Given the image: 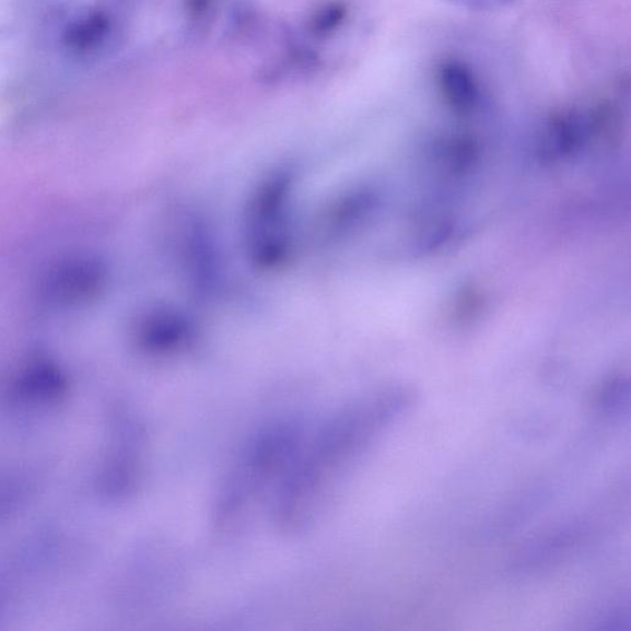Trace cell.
<instances>
[{"label": "cell", "mask_w": 631, "mask_h": 631, "mask_svg": "<svg viewBox=\"0 0 631 631\" xmlns=\"http://www.w3.org/2000/svg\"><path fill=\"white\" fill-rule=\"evenodd\" d=\"M112 22L103 11H89L75 15L67 23L63 43L75 54H89L101 47L109 37Z\"/></svg>", "instance_id": "obj_4"}, {"label": "cell", "mask_w": 631, "mask_h": 631, "mask_svg": "<svg viewBox=\"0 0 631 631\" xmlns=\"http://www.w3.org/2000/svg\"><path fill=\"white\" fill-rule=\"evenodd\" d=\"M301 434L297 423L281 420L250 436L219 484L211 513L213 531L219 536L238 531L269 493L277 496L304 442Z\"/></svg>", "instance_id": "obj_2"}, {"label": "cell", "mask_w": 631, "mask_h": 631, "mask_svg": "<svg viewBox=\"0 0 631 631\" xmlns=\"http://www.w3.org/2000/svg\"><path fill=\"white\" fill-rule=\"evenodd\" d=\"M411 401L406 390L365 397L346 406L309 442L304 441L274 499L278 529L296 536L313 528L352 466Z\"/></svg>", "instance_id": "obj_1"}, {"label": "cell", "mask_w": 631, "mask_h": 631, "mask_svg": "<svg viewBox=\"0 0 631 631\" xmlns=\"http://www.w3.org/2000/svg\"><path fill=\"white\" fill-rule=\"evenodd\" d=\"M449 2L474 12H494L509 8L514 0H449Z\"/></svg>", "instance_id": "obj_6"}, {"label": "cell", "mask_w": 631, "mask_h": 631, "mask_svg": "<svg viewBox=\"0 0 631 631\" xmlns=\"http://www.w3.org/2000/svg\"><path fill=\"white\" fill-rule=\"evenodd\" d=\"M346 9L339 4L328 5L324 11L319 12L314 21L315 32L324 33L332 31L339 23L343 21Z\"/></svg>", "instance_id": "obj_5"}, {"label": "cell", "mask_w": 631, "mask_h": 631, "mask_svg": "<svg viewBox=\"0 0 631 631\" xmlns=\"http://www.w3.org/2000/svg\"><path fill=\"white\" fill-rule=\"evenodd\" d=\"M443 98L459 113H469L480 101V86L471 68L459 60H445L436 71Z\"/></svg>", "instance_id": "obj_3"}]
</instances>
